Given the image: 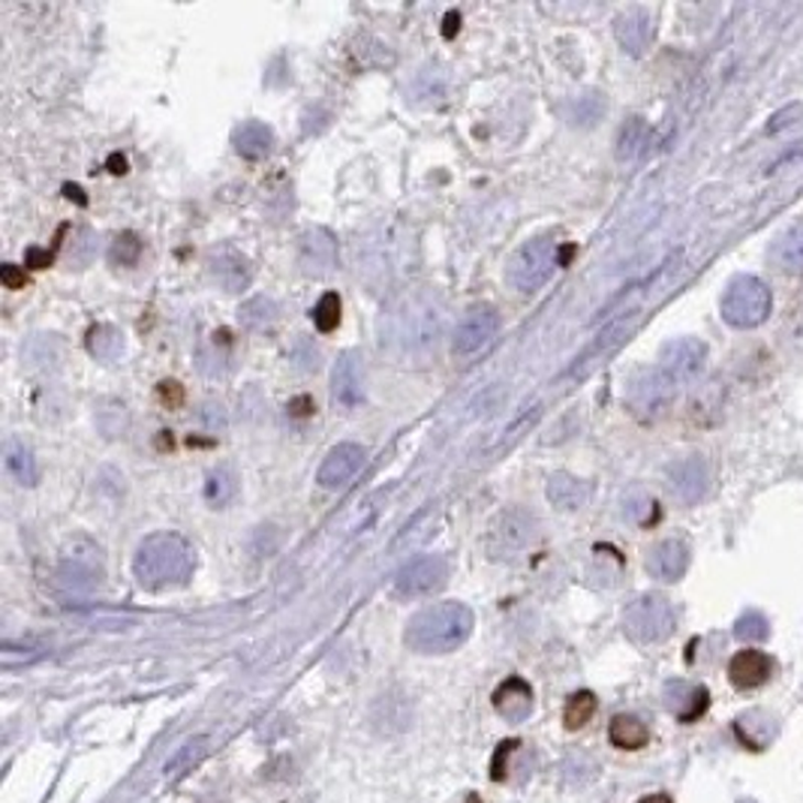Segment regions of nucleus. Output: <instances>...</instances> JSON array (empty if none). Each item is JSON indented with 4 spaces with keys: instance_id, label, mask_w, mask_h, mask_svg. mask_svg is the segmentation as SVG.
Segmentation results:
<instances>
[{
    "instance_id": "24",
    "label": "nucleus",
    "mask_w": 803,
    "mask_h": 803,
    "mask_svg": "<svg viewBox=\"0 0 803 803\" xmlns=\"http://www.w3.org/2000/svg\"><path fill=\"white\" fill-rule=\"evenodd\" d=\"M3 466H7V473L24 487L36 485V479H40L34 452H31V446L22 440H7V446H3Z\"/></svg>"
},
{
    "instance_id": "23",
    "label": "nucleus",
    "mask_w": 803,
    "mask_h": 803,
    "mask_svg": "<svg viewBox=\"0 0 803 803\" xmlns=\"http://www.w3.org/2000/svg\"><path fill=\"white\" fill-rule=\"evenodd\" d=\"M548 499L554 503L557 509L575 512L581 509V506H587L590 485L587 482H581V479H575V475L554 473L548 479Z\"/></svg>"
},
{
    "instance_id": "30",
    "label": "nucleus",
    "mask_w": 803,
    "mask_h": 803,
    "mask_svg": "<svg viewBox=\"0 0 803 803\" xmlns=\"http://www.w3.org/2000/svg\"><path fill=\"white\" fill-rule=\"evenodd\" d=\"M593 713H596V695L593 692H575L566 702L563 723H566L569 732H578V728H584L593 719Z\"/></svg>"
},
{
    "instance_id": "41",
    "label": "nucleus",
    "mask_w": 803,
    "mask_h": 803,
    "mask_svg": "<svg viewBox=\"0 0 803 803\" xmlns=\"http://www.w3.org/2000/svg\"><path fill=\"white\" fill-rule=\"evenodd\" d=\"M64 190H67L69 199H76V202H79V205H88V199H85V196H81L79 187H73V184H67V187H64Z\"/></svg>"
},
{
    "instance_id": "38",
    "label": "nucleus",
    "mask_w": 803,
    "mask_h": 803,
    "mask_svg": "<svg viewBox=\"0 0 803 803\" xmlns=\"http://www.w3.org/2000/svg\"><path fill=\"white\" fill-rule=\"evenodd\" d=\"M160 395H163V400H169V395H172V404H175V407H178V404H182V388H178V383H163V385H160Z\"/></svg>"
},
{
    "instance_id": "35",
    "label": "nucleus",
    "mask_w": 803,
    "mask_h": 803,
    "mask_svg": "<svg viewBox=\"0 0 803 803\" xmlns=\"http://www.w3.org/2000/svg\"><path fill=\"white\" fill-rule=\"evenodd\" d=\"M803 118V106H798V102H792V106H785L782 112H777L773 118L768 121V133H780V130H785V127H792L794 121H801Z\"/></svg>"
},
{
    "instance_id": "14",
    "label": "nucleus",
    "mask_w": 803,
    "mask_h": 803,
    "mask_svg": "<svg viewBox=\"0 0 803 803\" xmlns=\"http://www.w3.org/2000/svg\"><path fill=\"white\" fill-rule=\"evenodd\" d=\"M331 397L343 407H359L364 400L362 359L355 352H343L331 371Z\"/></svg>"
},
{
    "instance_id": "22",
    "label": "nucleus",
    "mask_w": 803,
    "mask_h": 803,
    "mask_svg": "<svg viewBox=\"0 0 803 803\" xmlns=\"http://www.w3.org/2000/svg\"><path fill=\"white\" fill-rule=\"evenodd\" d=\"M232 145L244 160L268 157L274 147V130L268 124H262V121H244V124L235 127Z\"/></svg>"
},
{
    "instance_id": "36",
    "label": "nucleus",
    "mask_w": 803,
    "mask_h": 803,
    "mask_svg": "<svg viewBox=\"0 0 803 803\" xmlns=\"http://www.w3.org/2000/svg\"><path fill=\"white\" fill-rule=\"evenodd\" d=\"M0 284L7 286V289H24V286H28V274H24V268H19V265L7 262V265L0 268Z\"/></svg>"
},
{
    "instance_id": "29",
    "label": "nucleus",
    "mask_w": 803,
    "mask_h": 803,
    "mask_svg": "<svg viewBox=\"0 0 803 803\" xmlns=\"http://www.w3.org/2000/svg\"><path fill=\"white\" fill-rule=\"evenodd\" d=\"M235 491H238V479L229 466H217V470H211L208 479H205V499H208L215 509L227 506L229 499L235 497Z\"/></svg>"
},
{
    "instance_id": "3",
    "label": "nucleus",
    "mask_w": 803,
    "mask_h": 803,
    "mask_svg": "<svg viewBox=\"0 0 803 803\" xmlns=\"http://www.w3.org/2000/svg\"><path fill=\"white\" fill-rule=\"evenodd\" d=\"M773 295L768 284L752 274H740L725 286L723 295V319L732 329H756L770 317Z\"/></svg>"
},
{
    "instance_id": "19",
    "label": "nucleus",
    "mask_w": 803,
    "mask_h": 803,
    "mask_svg": "<svg viewBox=\"0 0 803 803\" xmlns=\"http://www.w3.org/2000/svg\"><path fill=\"white\" fill-rule=\"evenodd\" d=\"M494 707L506 723H524L532 713V690L527 680L509 678L494 690Z\"/></svg>"
},
{
    "instance_id": "32",
    "label": "nucleus",
    "mask_w": 803,
    "mask_h": 803,
    "mask_svg": "<svg viewBox=\"0 0 803 803\" xmlns=\"http://www.w3.org/2000/svg\"><path fill=\"white\" fill-rule=\"evenodd\" d=\"M310 319L322 334H329L340 326V295L338 293H326L317 301V307L310 310Z\"/></svg>"
},
{
    "instance_id": "26",
    "label": "nucleus",
    "mask_w": 803,
    "mask_h": 803,
    "mask_svg": "<svg viewBox=\"0 0 803 803\" xmlns=\"http://www.w3.org/2000/svg\"><path fill=\"white\" fill-rule=\"evenodd\" d=\"M608 737H612L614 747L620 749H641L650 740L645 723L638 716H632V713H617L612 725H608Z\"/></svg>"
},
{
    "instance_id": "28",
    "label": "nucleus",
    "mask_w": 803,
    "mask_h": 803,
    "mask_svg": "<svg viewBox=\"0 0 803 803\" xmlns=\"http://www.w3.org/2000/svg\"><path fill=\"white\" fill-rule=\"evenodd\" d=\"M238 319L250 331L268 329V326H274V319H277V305H274L272 298H265V295H256V298H250V301L241 305Z\"/></svg>"
},
{
    "instance_id": "16",
    "label": "nucleus",
    "mask_w": 803,
    "mask_h": 803,
    "mask_svg": "<svg viewBox=\"0 0 803 803\" xmlns=\"http://www.w3.org/2000/svg\"><path fill=\"white\" fill-rule=\"evenodd\" d=\"M338 248H334V238L326 229H307L305 235L298 238V265L305 274H329L334 265Z\"/></svg>"
},
{
    "instance_id": "31",
    "label": "nucleus",
    "mask_w": 803,
    "mask_h": 803,
    "mask_svg": "<svg viewBox=\"0 0 803 803\" xmlns=\"http://www.w3.org/2000/svg\"><path fill=\"white\" fill-rule=\"evenodd\" d=\"M645 142H647V124L641 118H629L626 127L620 130V139H617V157L620 160L638 157V151L645 147Z\"/></svg>"
},
{
    "instance_id": "42",
    "label": "nucleus",
    "mask_w": 803,
    "mask_h": 803,
    "mask_svg": "<svg viewBox=\"0 0 803 803\" xmlns=\"http://www.w3.org/2000/svg\"><path fill=\"white\" fill-rule=\"evenodd\" d=\"M641 803H674L668 794H650V798H645Z\"/></svg>"
},
{
    "instance_id": "6",
    "label": "nucleus",
    "mask_w": 803,
    "mask_h": 803,
    "mask_svg": "<svg viewBox=\"0 0 803 803\" xmlns=\"http://www.w3.org/2000/svg\"><path fill=\"white\" fill-rule=\"evenodd\" d=\"M536 539V518L524 509L499 512L487 530V551L494 557H512Z\"/></svg>"
},
{
    "instance_id": "10",
    "label": "nucleus",
    "mask_w": 803,
    "mask_h": 803,
    "mask_svg": "<svg viewBox=\"0 0 803 803\" xmlns=\"http://www.w3.org/2000/svg\"><path fill=\"white\" fill-rule=\"evenodd\" d=\"M449 578V566L442 557H416L395 575V590L400 596H428L440 590Z\"/></svg>"
},
{
    "instance_id": "2",
    "label": "nucleus",
    "mask_w": 803,
    "mask_h": 803,
    "mask_svg": "<svg viewBox=\"0 0 803 803\" xmlns=\"http://www.w3.org/2000/svg\"><path fill=\"white\" fill-rule=\"evenodd\" d=\"M473 612L461 605V602H440V605H430L425 612H419L413 620L407 623V641L409 650L416 653H452L464 645L470 632H473Z\"/></svg>"
},
{
    "instance_id": "4",
    "label": "nucleus",
    "mask_w": 803,
    "mask_h": 803,
    "mask_svg": "<svg viewBox=\"0 0 803 803\" xmlns=\"http://www.w3.org/2000/svg\"><path fill=\"white\" fill-rule=\"evenodd\" d=\"M557 265H563V253H560V244L554 238H532L515 253V260L509 265V284L518 293H536V289H542L551 280Z\"/></svg>"
},
{
    "instance_id": "17",
    "label": "nucleus",
    "mask_w": 803,
    "mask_h": 803,
    "mask_svg": "<svg viewBox=\"0 0 803 803\" xmlns=\"http://www.w3.org/2000/svg\"><path fill=\"white\" fill-rule=\"evenodd\" d=\"M614 36L623 46V52L632 57H641L653 43V19L647 10H626L614 22Z\"/></svg>"
},
{
    "instance_id": "12",
    "label": "nucleus",
    "mask_w": 803,
    "mask_h": 803,
    "mask_svg": "<svg viewBox=\"0 0 803 803\" xmlns=\"http://www.w3.org/2000/svg\"><path fill=\"white\" fill-rule=\"evenodd\" d=\"M364 461H367V452H364L359 442H340V446H334L326 454V461H322L317 473V482L326 491H338V487L350 485L352 479L359 475V470L364 466Z\"/></svg>"
},
{
    "instance_id": "27",
    "label": "nucleus",
    "mask_w": 803,
    "mask_h": 803,
    "mask_svg": "<svg viewBox=\"0 0 803 803\" xmlns=\"http://www.w3.org/2000/svg\"><path fill=\"white\" fill-rule=\"evenodd\" d=\"M632 326H635V319L629 317V319H620V322H614V326L608 331H602L600 340H596V343H593V346H590V350L584 352V355H581V362L575 364V371H587L590 364H596V359H602L605 352L617 350V346H620L623 340L629 338V331H632Z\"/></svg>"
},
{
    "instance_id": "5",
    "label": "nucleus",
    "mask_w": 803,
    "mask_h": 803,
    "mask_svg": "<svg viewBox=\"0 0 803 803\" xmlns=\"http://www.w3.org/2000/svg\"><path fill=\"white\" fill-rule=\"evenodd\" d=\"M674 626H678V617H674L671 602L666 596H657V593L638 596L623 612V629L638 645H659V641H666L668 635L674 632Z\"/></svg>"
},
{
    "instance_id": "15",
    "label": "nucleus",
    "mask_w": 803,
    "mask_h": 803,
    "mask_svg": "<svg viewBox=\"0 0 803 803\" xmlns=\"http://www.w3.org/2000/svg\"><path fill=\"white\" fill-rule=\"evenodd\" d=\"M208 272H211V277H215L217 286L223 293H241V289H248L250 277H253L248 256H241L235 248L215 250L211 260H208Z\"/></svg>"
},
{
    "instance_id": "20",
    "label": "nucleus",
    "mask_w": 803,
    "mask_h": 803,
    "mask_svg": "<svg viewBox=\"0 0 803 803\" xmlns=\"http://www.w3.org/2000/svg\"><path fill=\"white\" fill-rule=\"evenodd\" d=\"M770 260L789 277H803V220L780 232V238L770 248Z\"/></svg>"
},
{
    "instance_id": "33",
    "label": "nucleus",
    "mask_w": 803,
    "mask_h": 803,
    "mask_svg": "<svg viewBox=\"0 0 803 803\" xmlns=\"http://www.w3.org/2000/svg\"><path fill=\"white\" fill-rule=\"evenodd\" d=\"M139 256H142V241H139L136 232H121V235L112 241V250H109V260L112 265H136Z\"/></svg>"
},
{
    "instance_id": "21",
    "label": "nucleus",
    "mask_w": 803,
    "mask_h": 803,
    "mask_svg": "<svg viewBox=\"0 0 803 803\" xmlns=\"http://www.w3.org/2000/svg\"><path fill=\"white\" fill-rule=\"evenodd\" d=\"M666 702H668V707L674 711L678 719H683V723H692V719H698V716L707 711L711 695H707L704 686H692V683L674 680V683H668L666 686Z\"/></svg>"
},
{
    "instance_id": "39",
    "label": "nucleus",
    "mask_w": 803,
    "mask_h": 803,
    "mask_svg": "<svg viewBox=\"0 0 803 803\" xmlns=\"http://www.w3.org/2000/svg\"><path fill=\"white\" fill-rule=\"evenodd\" d=\"M458 28H461V15H458V12H449V15H446V28H442V36H449V40H452Z\"/></svg>"
},
{
    "instance_id": "9",
    "label": "nucleus",
    "mask_w": 803,
    "mask_h": 803,
    "mask_svg": "<svg viewBox=\"0 0 803 803\" xmlns=\"http://www.w3.org/2000/svg\"><path fill=\"white\" fill-rule=\"evenodd\" d=\"M499 331V314L497 307L491 305H473L466 310L458 329H454V352L458 355H473L491 340L497 338Z\"/></svg>"
},
{
    "instance_id": "25",
    "label": "nucleus",
    "mask_w": 803,
    "mask_h": 803,
    "mask_svg": "<svg viewBox=\"0 0 803 803\" xmlns=\"http://www.w3.org/2000/svg\"><path fill=\"white\" fill-rule=\"evenodd\" d=\"M85 346H88V352L97 362H114L124 352V334H121V329L109 326V322H100V326L88 329Z\"/></svg>"
},
{
    "instance_id": "8",
    "label": "nucleus",
    "mask_w": 803,
    "mask_h": 803,
    "mask_svg": "<svg viewBox=\"0 0 803 803\" xmlns=\"http://www.w3.org/2000/svg\"><path fill=\"white\" fill-rule=\"evenodd\" d=\"M671 397H674V383L668 380L659 367L653 371H638V374L629 380V392H626V400H629V407H632L635 416H659L662 409L671 404Z\"/></svg>"
},
{
    "instance_id": "34",
    "label": "nucleus",
    "mask_w": 803,
    "mask_h": 803,
    "mask_svg": "<svg viewBox=\"0 0 803 803\" xmlns=\"http://www.w3.org/2000/svg\"><path fill=\"white\" fill-rule=\"evenodd\" d=\"M770 635V623L768 617L761 612H747V614H740L735 623V638H740V641H765Z\"/></svg>"
},
{
    "instance_id": "40",
    "label": "nucleus",
    "mask_w": 803,
    "mask_h": 803,
    "mask_svg": "<svg viewBox=\"0 0 803 803\" xmlns=\"http://www.w3.org/2000/svg\"><path fill=\"white\" fill-rule=\"evenodd\" d=\"M106 166H109V172H112V175H124V172H127V157H124V154H112Z\"/></svg>"
},
{
    "instance_id": "37",
    "label": "nucleus",
    "mask_w": 803,
    "mask_h": 803,
    "mask_svg": "<svg viewBox=\"0 0 803 803\" xmlns=\"http://www.w3.org/2000/svg\"><path fill=\"white\" fill-rule=\"evenodd\" d=\"M52 260H55V253H52V250L31 248V250H28V260H24V262H28L31 268H48V265H52Z\"/></svg>"
},
{
    "instance_id": "18",
    "label": "nucleus",
    "mask_w": 803,
    "mask_h": 803,
    "mask_svg": "<svg viewBox=\"0 0 803 803\" xmlns=\"http://www.w3.org/2000/svg\"><path fill=\"white\" fill-rule=\"evenodd\" d=\"M773 674V659L761 650H740L728 662V680L737 690H758L765 686Z\"/></svg>"
},
{
    "instance_id": "7",
    "label": "nucleus",
    "mask_w": 803,
    "mask_h": 803,
    "mask_svg": "<svg viewBox=\"0 0 803 803\" xmlns=\"http://www.w3.org/2000/svg\"><path fill=\"white\" fill-rule=\"evenodd\" d=\"M704 362H707V346L698 338L668 340L659 352V371L674 385L692 383L704 371Z\"/></svg>"
},
{
    "instance_id": "11",
    "label": "nucleus",
    "mask_w": 803,
    "mask_h": 803,
    "mask_svg": "<svg viewBox=\"0 0 803 803\" xmlns=\"http://www.w3.org/2000/svg\"><path fill=\"white\" fill-rule=\"evenodd\" d=\"M711 487V466L704 458L692 454V458H683V461H674L668 466V491L686 503V506H695L698 499H704Z\"/></svg>"
},
{
    "instance_id": "1",
    "label": "nucleus",
    "mask_w": 803,
    "mask_h": 803,
    "mask_svg": "<svg viewBox=\"0 0 803 803\" xmlns=\"http://www.w3.org/2000/svg\"><path fill=\"white\" fill-rule=\"evenodd\" d=\"M196 554L178 532H154L136 548L133 575L145 590L182 587L193 575Z\"/></svg>"
},
{
    "instance_id": "13",
    "label": "nucleus",
    "mask_w": 803,
    "mask_h": 803,
    "mask_svg": "<svg viewBox=\"0 0 803 803\" xmlns=\"http://www.w3.org/2000/svg\"><path fill=\"white\" fill-rule=\"evenodd\" d=\"M686 569H690V548H686V542H680V539H662L647 554V572L657 578V581H662V584L680 581V578L686 575Z\"/></svg>"
}]
</instances>
